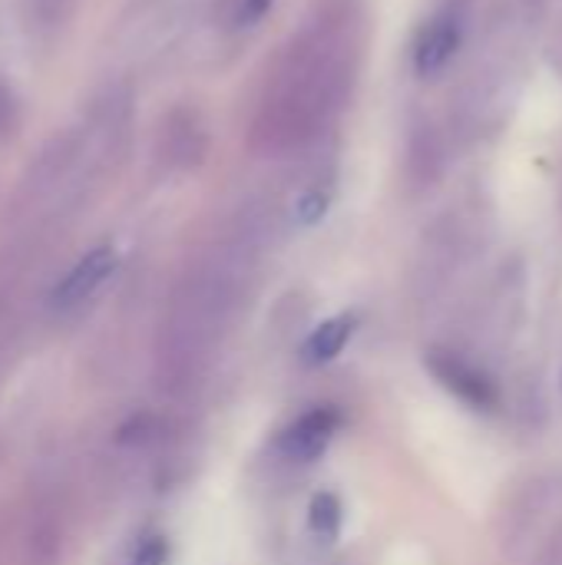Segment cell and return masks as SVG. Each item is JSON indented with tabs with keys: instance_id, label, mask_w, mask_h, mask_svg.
Here are the masks:
<instances>
[{
	"instance_id": "obj_1",
	"label": "cell",
	"mask_w": 562,
	"mask_h": 565,
	"mask_svg": "<svg viewBox=\"0 0 562 565\" xmlns=\"http://www.w3.org/2000/svg\"><path fill=\"white\" fill-rule=\"evenodd\" d=\"M354 20L348 3L328 7L285 50L272 89L258 109L252 142L288 152L311 142L344 106L354 79Z\"/></svg>"
},
{
	"instance_id": "obj_2",
	"label": "cell",
	"mask_w": 562,
	"mask_h": 565,
	"mask_svg": "<svg viewBox=\"0 0 562 565\" xmlns=\"http://www.w3.org/2000/svg\"><path fill=\"white\" fill-rule=\"evenodd\" d=\"M424 367L437 377V384L444 391H450L460 404H467L470 411H494L500 404V394L490 381V374H484L477 364L464 361L454 351L444 348H431L424 354Z\"/></svg>"
},
{
	"instance_id": "obj_3",
	"label": "cell",
	"mask_w": 562,
	"mask_h": 565,
	"mask_svg": "<svg viewBox=\"0 0 562 565\" xmlns=\"http://www.w3.org/2000/svg\"><path fill=\"white\" fill-rule=\"evenodd\" d=\"M464 26H467V0H447L417 40L414 66L421 76H434L454 60L464 40Z\"/></svg>"
},
{
	"instance_id": "obj_4",
	"label": "cell",
	"mask_w": 562,
	"mask_h": 565,
	"mask_svg": "<svg viewBox=\"0 0 562 565\" xmlns=\"http://www.w3.org/2000/svg\"><path fill=\"white\" fill-rule=\"evenodd\" d=\"M338 430H341V414L335 407H315L282 430L278 454L291 463H315L331 447Z\"/></svg>"
},
{
	"instance_id": "obj_5",
	"label": "cell",
	"mask_w": 562,
	"mask_h": 565,
	"mask_svg": "<svg viewBox=\"0 0 562 565\" xmlns=\"http://www.w3.org/2000/svg\"><path fill=\"white\" fill-rule=\"evenodd\" d=\"M113 268H116V252L113 248H93L89 255H83L66 275H63V281L56 285V291H53V305L56 308H73V305H79V301H86L109 275H113Z\"/></svg>"
},
{
	"instance_id": "obj_6",
	"label": "cell",
	"mask_w": 562,
	"mask_h": 565,
	"mask_svg": "<svg viewBox=\"0 0 562 565\" xmlns=\"http://www.w3.org/2000/svg\"><path fill=\"white\" fill-rule=\"evenodd\" d=\"M354 328H358V318H354V315H338V318L318 324V328L308 334V341L301 344V361H305L308 367L331 364V361L344 351V344L351 341Z\"/></svg>"
},
{
	"instance_id": "obj_7",
	"label": "cell",
	"mask_w": 562,
	"mask_h": 565,
	"mask_svg": "<svg viewBox=\"0 0 562 565\" xmlns=\"http://www.w3.org/2000/svg\"><path fill=\"white\" fill-rule=\"evenodd\" d=\"M341 520H344V513H341V500L335 493H318L311 500V507H308V526H311V533L318 540L335 543L338 533H341Z\"/></svg>"
},
{
	"instance_id": "obj_8",
	"label": "cell",
	"mask_w": 562,
	"mask_h": 565,
	"mask_svg": "<svg viewBox=\"0 0 562 565\" xmlns=\"http://www.w3.org/2000/svg\"><path fill=\"white\" fill-rule=\"evenodd\" d=\"M328 205H331V192H328V189H321V185H311V189L298 199L295 215H298V222H301V225H315V222H321V218H325Z\"/></svg>"
},
{
	"instance_id": "obj_9",
	"label": "cell",
	"mask_w": 562,
	"mask_h": 565,
	"mask_svg": "<svg viewBox=\"0 0 562 565\" xmlns=\"http://www.w3.org/2000/svg\"><path fill=\"white\" fill-rule=\"evenodd\" d=\"M166 559H169V546H166V540H162V536H152V540H146V543L136 550L132 565H166Z\"/></svg>"
},
{
	"instance_id": "obj_10",
	"label": "cell",
	"mask_w": 562,
	"mask_h": 565,
	"mask_svg": "<svg viewBox=\"0 0 562 565\" xmlns=\"http://www.w3.org/2000/svg\"><path fill=\"white\" fill-rule=\"evenodd\" d=\"M275 0H238L235 7V26H255L268 10H272Z\"/></svg>"
},
{
	"instance_id": "obj_11",
	"label": "cell",
	"mask_w": 562,
	"mask_h": 565,
	"mask_svg": "<svg viewBox=\"0 0 562 565\" xmlns=\"http://www.w3.org/2000/svg\"><path fill=\"white\" fill-rule=\"evenodd\" d=\"M10 122H13V96H10L7 86L0 83V132H7Z\"/></svg>"
}]
</instances>
